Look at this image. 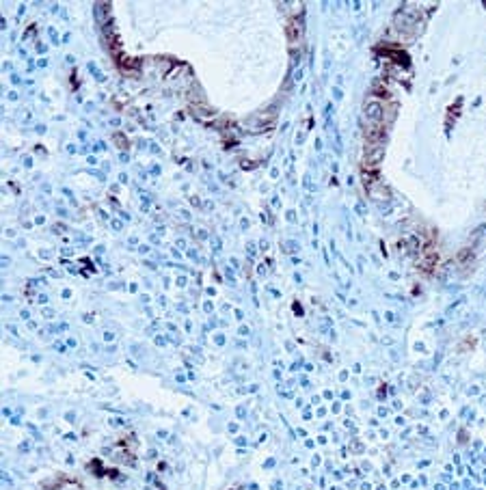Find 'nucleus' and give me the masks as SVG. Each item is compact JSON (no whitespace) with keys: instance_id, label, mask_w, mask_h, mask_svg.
Here are the masks:
<instances>
[{"instance_id":"nucleus-9","label":"nucleus","mask_w":486,"mask_h":490,"mask_svg":"<svg viewBox=\"0 0 486 490\" xmlns=\"http://www.w3.org/2000/svg\"><path fill=\"white\" fill-rule=\"evenodd\" d=\"M113 227H115V229H117V231H119V229H121V227H123V225H121V220H113Z\"/></svg>"},{"instance_id":"nucleus-6","label":"nucleus","mask_w":486,"mask_h":490,"mask_svg":"<svg viewBox=\"0 0 486 490\" xmlns=\"http://www.w3.org/2000/svg\"><path fill=\"white\" fill-rule=\"evenodd\" d=\"M104 15H110V4H106V2L95 4V17L97 19H104Z\"/></svg>"},{"instance_id":"nucleus-3","label":"nucleus","mask_w":486,"mask_h":490,"mask_svg":"<svg viewBox=\"0 0 486 490\" xmlns=\"http://www.w3.org/2000/svg\"><path fill=\"white\" fill-rule=\"evenodd\" d=\"M190 113H193L197 119H201V121L214 119V110H212V108H208L206 104H190Z\"/></svg>"},{"instance_id":"nucleus-10","label":"nucleus","mask_w":486,"mask_h":490,"mask_svg":"<svg viewBox=\"0 0 486 490\" xmlns=\"http://www.w3.org/2000/svg\"><path fill=\"white\" fill-rule=\"evenodd\" d=\"M50 37L54 39V41H58V35H56V30H54V28H50Z\"/></svg>"},{"instance_id":"nucleus-11","label":"nucleus","mask_w":486,"mask_h":490,"mask_svg":"<svg viewBox=\"0 0 486 490\" xmlns=\"http://www.w3.org/2000/svg\"><path fill=\"white\" fill-rule=\"evenodd\" d=\"M190 203H193V205H199L201 201H199V197H193V199H190Z\"/></svg>"},{"instance_id":"nucleus-5","label":"nucleus","mask_w":486,"mask_h":490,"mask_svg":"<svg viewBox=\"0 0 486 490\" xmlns=\"http://www.w3.org/2000/svg\"><path fill=\"white\" fill-rule=\"evenodd\" d=\"M54 490H82V486L78 484V482H74V480H61Z\"/></svg>"},{"instance_id":"nucleus-2","label":"nucleus","mask_w":486,"mask_h":490,"mask_svg":"<svg viewBox=\"0 0 486 490\" xmlns=\"http://www.w3.org/2000/svg\"><path fill=\"white\" fill-rule=\"evenodd\" d=\"M365 117L370 123H380V119L385 117V108L380 102H367L365 104Z\"/></svg>"},{"instance_id":"nucleus-4","label":"nucleus","mask_w":486,"mask_h":490,"mask_svg":"<svg viewBox=\"0 0 486 490\" xmlns=\"http://www.w3.org/2000/svg\"><path fill=\"white\" fill-rule=\"evenodd\" d=\"M437 259H439V255H437V251H432V248H428L426 251V255H424V259H422V270H432V266L437 264Z\"/></svg>"},{"instance_id":"nucleus-1","label":"nucleus","mask_w":486,"mask_h":490,"mask_svg":"<svg viewBox=\"0 0 486 490\" xmlns=\"http://www.w3.org/2000/svg\"><path fill=\"white\" fill-rule=\"evenodd\" d=\"M303 17H298V15H294L290 22H287V26H285V37H287V41H290L292 45H296L298 41H300V37H303Z\"/></svg>"},{"instance_id":"nucleus-8","label":"nucleus","mask_w":486,"mask_h":490,"mask_svg":"<svg viewBox=\"0 0 486 490\" xmlns=\"http://www.w3.org/2000/svg\"><path fill=\"white\" fill-rule=\"evenodd\" d=\"M283 248H285V253H296L298 244L296 242H283Z\"/></svg>"},{"instance_id":"nucleus-7","label":"nucleus","mask_w":486,"mask_h":490,"mask_svg":"<svg viewBox=\"0 0 486 490\" xmlns=\"http://www.w3.org/2000/svg\"><path fill=\"white\" fill-rule=\"evenodd\" d=\"M113 143H115V145L119 147V149H128V139H126V136H123L121 132H115V134H113Z\"/></svg>"}]
</instances>
